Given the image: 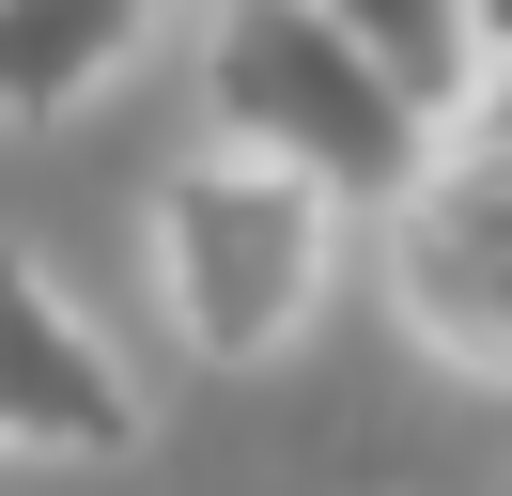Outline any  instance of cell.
<instances>
[{
  "mask_svg": "<svg viewBox=\"0 0 512 496\" xmlns=\"http://www.w3.org/2000/svg\"><path fill=\"white\" fill-rule=\"evenodd\" d=\"M202 124L233 155H280V171L373 202V217L450 155V109L404 93L326 0H202Z\"/></svg>",
  "mask_w": 512,
  "mask_h": 496,
  "instance_id": "6da1fadb",
  "label": "cell"
},
{
  "mask_svg": "<svg viewBox=\"0 0 512 496\" xmlns=\"http://www.w3.org/2000/svg\"><path fill=\"white\" fill-rule=\"evenodd\" d=\"M342 217H357L342 186L202 140L187 171L156 186V295H171V326H187V357H218V372L280 357V341L311 326V295H326V233H342Z\"/></svg>",
  "mask_w": 512,
  "mask_h": 496,
  "instance_id": "7a4b0ae2",
  "label": "cell"
},
{
  "mask_svg": "<svg viewBox=\"0 0 512 496\" xmlns=\"http://www.w3.org/2000/svg\"><path fill=\"white\" fill-rule=\"evenodd\" d=\"M388 310L450 388H512V186L481 155H435L388 202Z\"/></svg>",
  "mask_w": 512,
  "mask_h": 496,
  "instance_id": "3957f363",
  "label": "cell"
},
{
  "mask_svg": "<svg viewBox=\"0 0 512 496\" xmlns=\"http://www.w3.org/2000/svg\"><path fill=\"white\" fill-rule=\"evenodd\" d=\"M0 450L16 465H109L140 450V388H125V341L94 326L63 264H16V372H0Z\"/></svg>",
  "mask_w": 512,
  "mask_h": 496,
  "instance_id": "277c9868",
  "label": "cell"
},
{
  "mask_svg": "<svg viewBox=\"0 0 512 496\" xmlns=\"http://www.w3.org/2000/svg\"><path fill=\"white\" fill-rule=\"evenodd\" d=\"M171 0H0V93L16 124H78L140 47H156Z\"/></svg>",
  "mask_w": 512,
  "mask_h": 496,
  "instance_id": "5b68a950",
  "label": "cell"
},
{
  "mask_svg": "<svg viewBox=\"0 0 512 496\" xmlns=\"http://www.w3.org/2000/svg\"><path fill=\"white\" fill-rule=\"evenodd\" d=\"M326 16H342L404 93H435L450 124H466V93L497 78V0H326Z\"/></svg>",
  "mask_w": 512,
  "mask_h": 496,
  "instance_id": "8992f818",
  "label": "cell"
},
{
  "mask_svg": "<svg viewBox=\"0 0 512 496\" xmlns=\"http://www.w3.org/2000/svg\"><path fill=\"white\" fill-rule=\"evenodd\" d=\"M450 155H481V171L512 186V47H497V78L466 93V124H450Z\"/></svg>",
  "mask_w": 512,
  "mask_h": 496,
  "instance_id": "52a82bcc",
  "label": "cell"
},
{
  "mask_svg": "<svg viewBox=\"0 0 512 496\" xmlns=\"http://www.w3.org/2000/svg\"><path fill=\"white\" fill-rule=\"evenodd\" d=\"M497 47H512V0H497Z\"/></svg>",
  "mask_w": 512,
  "mask_h": 496,
  "instance_id": "ba28073f",
  "label": "cell"
}]
</instances>
